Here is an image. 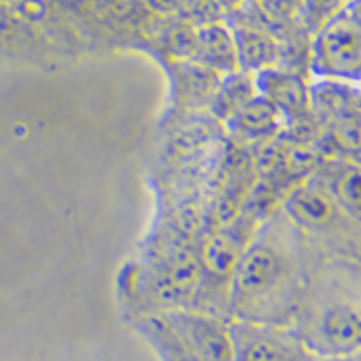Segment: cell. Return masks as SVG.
Returning <instances> with one entry per match:
<instances>
[{
    "instance_id": "30bf717a",
    "label": "cell",
    "mask_w": 361,
    "mask_h": 361,
    "mask_svg": "<svg viewBox=\"0 0 361 361\" xmlns=\"http://www.w3.org/2000/svg\"><path fill=\"white\" fill-rule=\"evenodd\" d=\"M192 60L216 74L228 75L240 70L234 35L228 23L209 22L195 30Z\"/></svg>"
},
{
    "instance_id": "2e32d148",
    "label": "cell",
    "mask_w": 361,
    "mask_h": 361,
    "mask_svg": "<svg viewBox=\"0 0 361 361\" xmlns=\"http://www.w3.org/2000/svg\"><path fill=\"white\" fill-rule=\"evenodd\" d=\"M334 361H361V348L354 354L346 355V357H340V360H334Z\"/></svg>"
},
{
    "instance_id": "5bb4252c",
    "label": "cell",
    "mask_w": 361,
    "mask_h": 361,
    "mask_svg": "<svg viewBox=\"0 0 361 361\" xmlns=\"http://www.w3.org/2000/svg\"><path fill=\"white\" fill-rule=\"evenodd\" d=\"M354 0H303L302 23L311 35H315L321 27L331 22L332 18L346 10Z\"/></svg>"
},
{
    "instance_id": "ba28073f",
    "label": "cell",
    "mask_w": 361,
    "mask_h": 361,
    "mask_svg": "<svg viewBox=\"0 0 361 361\" xmlns=\"http://www.w3.org/2000/svg\"><path fill=\"white\" fill-rule=\"evenodd\" d=\"M315 178L340 211L361 224V162L332 157L315 172Z\"/></svg>"
},
{
    "instance_id": "7c38bea8",
    "label": "cell",
    "mask_w": 361,
    "mask_h": 361,
    "mask_svg": "<svg viewBox=\"0 0 361 361\" xmlns=\"http://www.w3.org/2000/svg\"><path fill=\"white\" fill-rule=\"evenodd\" d=\"M226 124L243 140L265 141V143L279 137L286 130V122L281 112L261 95L253 97Z\"/></svg>"
},
{
    "instance_id": "277c9868",
    "label": "cell",
    "mask_w": 361,
    "mask_h": 361,
    "mask_svg": "<svg viewBox=\"0 0 361 361\" xmlns=\"http://www.w3.org/2000/svg\"><path fill=\"white\" fill-rule=\"evenodd\" d=\"M310 70L317 80L361 85V0H354L313 35Z\"/></svg>"
},
{
    "instance_id": "8fae6325",
    "label": "cell",
    "mask_w": 361,
    "mask_h": 361,
    "mask_svg": "<svg viewBox=\"0 0 361 361\" xmlns=\"http://www.w3.org/2000/svg\"><path fill=\"white\" fill-rule=\"evenodd\" d=\"M360 109V85L336 80L311 83V114L324 132L332 122Z\"/></svg>"
},
{
    "instance_id": "7a4b0ae2",
    "label": "cell",
    "mask_w": 361,
    "mask_h": 361,
    "mask_svg": "<svg viewBox=\"0 0 361 361\" xmlns=\"http://www.w3.org/2000/svg\"><path fill=\"white\" fill-rule=\"evenodd\" d=\"M292 329L324 360L361 348V261L321 255L313 265Z\"/></svg>"
},
{
    "instance_id": "5b68a950",
    "label": "cell",
    "mask_w": 361,
    "mask_h": 361,
    "mask_svg": "<svg viewBox=\"0 0 361 361\" xmlns=\"http://www.w3.org/2000/svg\"><path fill=\"white\" fill-rule=\"evenodd\" d=\"M234 361H331L315 354L292 326L230 321Z\"/></svg>"
},
{
    "instance_id": "52a82bcc",
    "label": "cell",
    "mask_w": 361,
    "mask_h": 361,
    "mask_svg": "<svg viewBox=\"0 0 361 361\" xmlns=\"http://www.w3.org/2000/svg\"><path fill=\"white\" fill-rule=\"evenodd\" d=\"M226 23L236 41L240 70L259 74L263 70L279 66V39L274 37L271 27L261 20L250 2L226 16Z\"/></svg>"
},
{
    "instance_id": "4fadbf2b",
    "label": "cell",
    "mask_w": 361,
    "mask_h": 361,
    "mask_svg": "<svg viewBox=\"0 0 361 361\" xmlns=\"http://www.w3.org/2000/svg\"><path fill=\"white\" fill-rule=\"evenodd\" d=\"M257 95L255 74L238 70L234 74L222 78L221 85L216 89L213 101H211V109L219 118L230 122L236 112L242 111L243 106Z\"/></svg>"
},
{
    "instance_id": "9a60e30c",
    "label": "cell",
    "mask_w": 361,
    "mask_h": 361,
    "mask_svg": "<svg viewBox=\"0 0 361 361\" xmlns=\"http://www.w3.org/2000/svg\"><path fill=\"white\" fill-rule=\"evenodd\" d=\"M214 2H216L221 8H224V10H226V16H228L232 14V12L240 10L247 0H214Z\"/></svg>"
},
{
    "instance_id": "3957f363",
    "label": "cell",
    "mask_w": 361,
    "mask_h": 361,
    "mask_svg": "<svg viewBox=\"0 0 361 361\" xmlns=\"http://www.w3.org/2000/svg\"><path fill=\"white\" fill-rule=\"evenodd\" d=\"M281 209L315 247L319 242H342L348 257L361 259V224L340 211L315 176L294 185Z\"/></svg>"
},
{
    "instance_id": "ac0fdd59",
    "label": "cell",
    "mask_w": 361,
    "mask_h": 361,
    "mask_svg": "<svg viewBox=\"0 0 361 361\" xmlns=\"http://www.w3.org/2000/svg\"><path fill=\"white\" fill-rule=\"evenodd\" d=\"M360 261H361V259H360Z\"/></svg>"
},
{
    "instance_id": "6da1fadb",
    "label": "cell",
    "mask_w": 361,
    "mask_h": 361,
    "mask_svg": "<svg viewBox=\"0 0 361 361\" xmlns=\"http://www.w3.org/2000/svg\"><path fill=\"white\" fill-rule=\"evenodd\" d=\"M323 253L276 209L255 230L230 284V319L292 326L310 273Z\"/></svg>"
},
{
    "instance_id": "9c48e42d",
    "label": "cell",
    "mask_w": 361,
    "mask_h": 361,
    "mask_svg": "<svg viewBox=\"0 0 361 361\" xmlns=\"http://www.w3.org/2000/svg\"><path fill=\"white\" fill-rule=\"evenodd\" d=\"M255 234V232H253ZM253 234H243V230L226 228L214 234L209 242H207L203 255H201V271H203V279L205 276H214L211 281H201L200 288L211 286L213 282H221L226 286L232 284V276L236 273V267L242 259L243 251L251 242Z\"/></svg>"
},
{
    "instance_id": "8992f818",
    "label": "cell",
    "mask_w": 361,
    "mask_h": 361,
    "mask_svg": "<svg viewBox=\"0 0 361 361\" xmlns=\"http://www.w3.org/2000/svg\"><path fill=\"white\" fill-rule=\"evenodd\" d=\"M180 346L200 361H234L230 321L197 310L157 315Z\"/></svg>"
},
{
    "instance_id": "e0dca14e",
    "label": "cell",
    "mask_w": 361,
    "mask_h": 361,
    "mask_svg": "<svg viewBox=\"0 0 361 361\" xmlns=\"http://www.w3.org/2000/svg\"><path fill=\"white\" fill-rule=\"evenodd\" d=\"M360 109H361V85H360Z\"/></svg>"
}]
</instances>
